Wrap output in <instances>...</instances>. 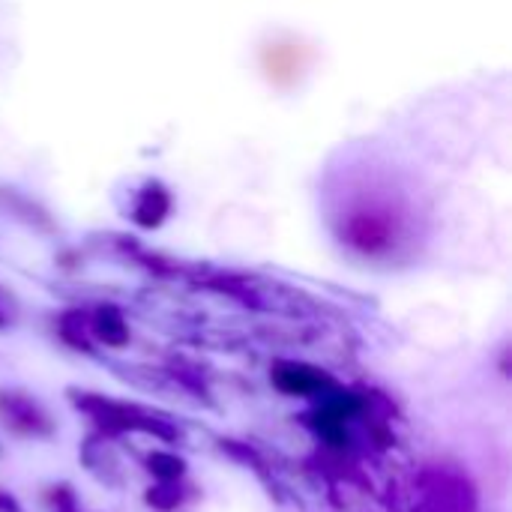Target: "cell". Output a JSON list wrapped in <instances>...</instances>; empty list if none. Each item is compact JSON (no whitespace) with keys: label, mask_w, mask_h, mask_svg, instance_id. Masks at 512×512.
<instances>
[{"label":"cell","mask_w":512,"mask_h":512,"mask_svg":"<svg viewBox=\"0 0 512 512\" xmlns=\"http://www.w3.org/2000/svg\"><path fill=\"white\" fill-rule=\"evenodd\" d=\"M405 228L408 210L396 195L366 192L342 213V240L372 258L390 255L402 243Z\"/></svg>","instance_id":"cell-1"},{"label":"cell","mask_w":512,"mask_h":512,"mask_svg":"<svg viewBox=\"0 0 512 512\" xmlns=\"http://www.w3.org/2000/svg\"><path fill=\"white\" fill-rule=\"evenodd\" d=\"M321 381H324L321 375H315L312 369H303V366H279L276 369V384L288 393H309Z\"/></svg>","instance_id":"cell-5"},{"label":"cell","mask_w":512,"mask_h":512,"mask_svg":"<svg viewBox=\"0 0 512 512\" xmlns=\"http://www.w3.org/2000/svg\"><path fill=\"white\" fill-rule=\"evenodd\" d=\"M414 510L417 512H474L477 492L468 477L450 468H426L414 486Z\"/></svg>","instance_id":"cell-2"},{"label":"cell","mask_w":512,"mask_h":512,"mask_svg":"<svg viewBox=\"0 0 512 512\" xmlns=\"http://www.w3.org/2000/svg\"><path fill=\"white\" fill-rule=\"evenodd\" d=\"M168 207H171V198L162 186H147L141 195H138V204H135V222L141 228H156L165 216H168Z\"/></svg>","instance_id":"cell-3"},{"label":"cell","mask_w":512,"mask_h":512,"mask_svg":"<svg viewBox=\"0 0 512 512\" xmlns=\"http://www.w3.org/2000/svg\"><path fill=\"white\" fill-rule=\"evenodd\" d=\"M0 408L6 411V417L12 420V426H18V429H24V432H39V420H42V417H39V411L33 408V402L12 396V399H3Z\"/></svg>","instance_id":"cell-6"},{"label":"cell","mask_w":512,"mask_h":512,"mask_svg":"<svg viewBox=\"0 0 512 512\" xmlns=\"http://www.w3.org/2000/svg\"><path fill=\"white\" fill-rule=\"evenodd\" d=\"M93 333H96L105 345H114V348L126 345V339H129V330H126L123 315H120L117 309H111V306H105V309L96 312V318H93Z\"/></svg>","instance_id":"cell-4"}]
</instances>
